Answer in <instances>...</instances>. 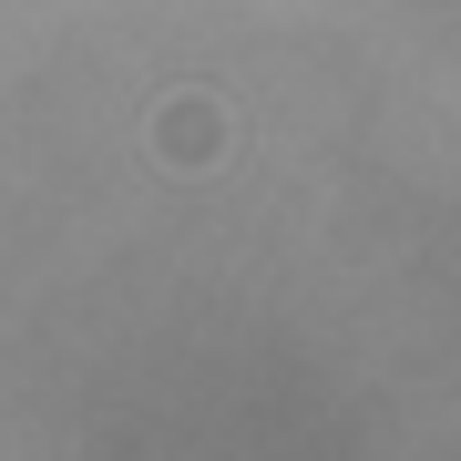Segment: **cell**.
<instances>
[{
  "mask_svg": "<svg viewBox=\"0 0 461 461\" xmlns=\"http://www.w3.org/2000/svg\"><path fill=\"white\" fill-rule=\"evenodd\" d=\"M154 154H165L175 175H205L215 154H226V103L215 93H165L154 103Z\"/></svg>",
  "mask_w": 461,
  "mask_h": 461,
  "instance_id": "6da1fadb",
  "label": "cell"
}]
</instances>
